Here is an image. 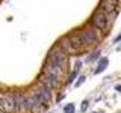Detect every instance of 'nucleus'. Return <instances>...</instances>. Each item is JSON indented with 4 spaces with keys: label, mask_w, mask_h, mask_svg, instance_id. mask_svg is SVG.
<instances>
[{
    "label": "nucleus",
    "mask_w": 121,
    "mask_h": 113,
    "mask_svg": "<svg viewBox=\"0 0 121 113\" xmlns=\"http://www.w3.org/2000/svg\"><path fill=\"white\" fill-rule=\"evenodd\" d=\"M85 80H86V78H85V77H80V78H79V81H77V83H76V88H79V86H80V85H82V83H83V81H85Z\"/></svg>",
    "instance_id": "obj_14"
},
{
    "label": "nucleus",
    "mask_w": 121,
    "mask_h": 113,
    "mask_svg": "<svg viewBox=\"0 0 121 113\" xmlns=\"http://www.w3.org/2000/svg\"><path fill=\"white\" fill-rule=\"evenodd\" d=\"M117 90H120V92H121V85H118V86H117Z\"/></svg>",
    "instance_id": "obj_16"
},
{
    "label": "nucleus",
    "mask_w": 121,
    "mask_h": 113,
    "mask_svg": "<svg viewBox=\"0 0 121 113\" xmlns=\"http://www.w3.org/2000/svg\"><path fill=\"white\" fill-rule=\"evenodd\" d=\"M60 47H62L67 53H76V51H77L74 48V45L71 44V41H70V38H68V36H65V38L60 39Z\"/></svg>",
    "instance_id": "obj_9"
},
{
    "label": "nucleus",
    "mask_w": 121,
    "mask_h": 113,
    "mask_svg": "<svg viewBox=\"0 0 121 113\" xmlns=\"http://www.w3.org/2000/svg\"><path fill=\"white\" fill-rule=\"evenodd\" d=\"M80 36L83 39V42L85 44H95L98 41V36H97V32L92 29H85L80 32Z\"/></svg>",
    "instance_id": "obj_5"
},
{
    "label": "nucleus",
    "mask_w": 121,
    "mask_h": 113,
    "mask_svg": "<svg viewBox=\"0 0 121 113\" xmlns=\"http://www.w3.org/2000/svg\"><path fill=\"white\" fill-rule=\"evenodd\" d=\"M45 74L50 75V77H53V78H56V80H59L60 74H62V66H60V65H55V63L50 62L47 65V68H45Z\"/></svg>",
    "instance_id": "obj_6"
},
{
    "label": "nucleus",
    "mask_w": 121,
    "mask_h": 113,
    "mask_svg": "<svg viewBox=\"0 0 121 113\" xmlns=\"http://www.w3.org/2000/svg\"><path fill=\"white\" fill-rule=\"evenodd\" d=\"M0 103H2V110L6 113H12L17 110V103H15V97L12 95H6L3 98H0Z\"/></svg>",
    "instance_id": "obj_3"
},
{
    "label": "nucleus",
    "mask_w": 121,
    "mask_h": 113,
    "mask_svg": "<svg viewBox=\"0 0 121 113\" xmlns=\"http://www.w3.org/2000/svg\"><path fill=\"white\" fill-rule=\"evenodd\" d=\"M109 65V59L108 57H101L100 59V62H98V65H97V69H95V74H100V73H103V71L108 68Z\"/></svg>",
    "instance_id": "obj_11"
},
{
    "label": "nucleus",
    "mask_w": 121,
    "mask_h": 113,
    "mask_svg": "<svg viewBox=\"0 0 121 113\" xmlns=\"http://www.w3.org/2000/svg\"><path fill=\"white\" fill-rule=\"evenodd\" d=\"M35 97L39 100L41 104L48 103V101H50V89L45 88L43 83H39V86H38V89H36V92H35Z\"/></svg>",
    "instance_id": "obj_4"
},
{
    "label": "nucleus",
    "mask_w": 121,
    "mask_h": 113,
    "mask_svg": "<svg viewBox=\"0 0 121 113\" xmlns=\"http://www.w3.org/2000/svg\"><path fill=\"white\" fill-rule=\"evenodd\" d=\"M120 39H121V35H120V36H117V39H115V41H120Z\"/></svg>",
    "instance_id": "obj_17"
},
{
    "label": "nucleus",
    "mask_w": 121,
    "mask_h": 113,
    "mask_svg": "<svg viewBox=\"0 0 121 113\" xmlns=\"http://www.w3.org/2000/svg\"><path fill=\"white\" fill-rule=\"evenodd\" d=\"M91 24L97 30H101L108 26V17H106V12L103 9H97L95 12L92 14V17H91Z\"/></svg>",
    "instance_id": "obj_2"
},
{
    "label": "nucleus",
    "mask_w": 121,
    "mask_h": 113,
    "mask_svg": "<svg viewBox=\"0 0 121 113\" xmlns=\"http://www.w3.org/2000/svg\"><path fill=\"white\" fill-rule=\"evenodd\" d=\"M68 38H70L71 44L74 45L76 50H80V48L83 47V44H85V42H83V39H82V36H80V33H70Z\"/></svg>",
    "instance_id": "obj_7"
},
{
    "label": "nucleus",
    "mask_w": 121,
    "mask_h": 113,
    "mask_svg": "<svg viewBox=\"0 0 121 113\" xmlns=\"http://www.w3.org/2000/svg\"><path fill=\"white\" fill-rule=\"evenodd\" d=\"M64 113H74V104H67L64 107Z\"/></svg>",
    "instance_id": "obj_13"
},
{
    "label": "nucleus",
    "mask_w": 121,
    "mask_h": 113,
    "mask_svg": "<svg viewBox=\"0 0 121 113\" xmlns=\"http://www.w3.org/2000/svg\"><path fill=\"white\" fill-rule=\"evenodd\" d=\"M48 59H50L52 63H55V65H60L64 66L67 62V51L64 50L60 45H58V47L52 48L50 54H48Z\"/></svg>",
    "instance_id": "obj_1"
},
{
    "label": "nucleus",
    "mask_w": 121,
    "mask_h": 113,
    "mask_svg": "<svg viewBox=\"0 0 121 113\" xmlns=\"http://www.w3.org/2000/svg\"><path fill=\"white\" fill-rule=\"evenodd\" d=\"M100 9H103L104 12H112L117 9V0H101Z\"/></svg>",
    "instance_id": "obj_8"
},
{
    "label": "nucleus",
    "mask_w": 121,
    "mask_h": 113,
    "mask_svg": "<svg viewBox=\"0 0 121 113\" xmlns=\"http://www.w3.org/2000/svg\"><path fill=\"white\" fill-rule=\"evenodd\" d=\"M86 107H88V101H83V103H82V112H85Z\"/></svg>",
    "instance_id": "obj_15"
},
{
    "label": "nucleus",
    "mask_w": 121,
    "mask_h": 113,
    "mask_svg": "<svg viewBox=\"0 0 121 113\" xmlns=\"http://www.w3.org/2000/svg\"><path fill=\"white\" fill-rule=\"evenodd\" d=\"M15 103H17V110H23V109H27V103H26V98L21 93L15 95Z\"/></svg>",
    "instance_id": "obj_10"
},
{
    "label": "nucleus",
    "mask_w": 121,
    "mask_h": 113,
    "mask_svg": "<svg viewBox=\"0 0 121 113\" xmlns=\"http://www.w3.org/2000/svg\"><path fill=\"white\" fill-rule=\"evenodd\" d=\"M26 103H27V109H29V110H32V109H35L38 104H41L39 100H38L35 95H33V97H27V98H26Z\"/></svg>",
    "instance_id": "obj_12"
}]
</instances>
